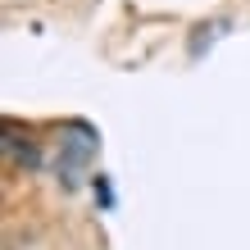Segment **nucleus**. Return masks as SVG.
<instances>
[{"instance_id": "f257e3e1", "label": "nucleus", "mask_w": 250, "mask_h": 250, "mask_svg": "<svg viewBox=\"0 0 250 250\" xmlns=\"http://www.w3.org/2000/svg\"><path fill=\"white\" fill-rule=\"evenodd\" d=\"M0 155H5V164L19 168V173L41 168V146H37V137L23 123H14V119L0 123Z\"/></svg>"}, {"instance_id": "f03ea898", "label": "nucleus", "mask_w": 250, "mask_h": 250, "mask_svg": "<svg viewBox=\"0 0 250 250\" xmlns=\"http://www.w3.org/2000/svg\"><path fill=\"white\" fill-rule=\"evenodd\" d=\"M91 155H96V141H91V132L86 127H78V137H68V141H60V182H78V173L91 164Z\"/></svg>"}, {"instance_id": "7ed1b4c3", "label": "nucleus", "mask_w": 250, "mask_h": 250, "mask_svg": "<svg viewBox=\"0 0 250 250\" xmlns=\"http://www.w3.org/2000/svg\"><path fill=\"white\" fill-rule=\"evenodd\" d=\"M5 250H19V246H14V241H5Z\"/></svg>"}]
</instances>
